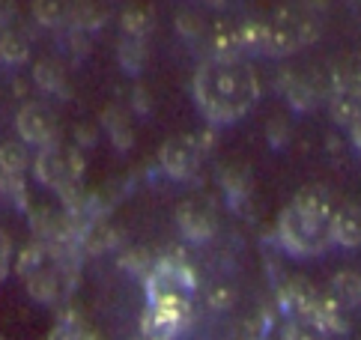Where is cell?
<instances>
[{"instance_id": "cell-1", "label": "cell", "mask_w": 361, "mask_h": 340, "mask_svg": "<svg viewBox=\"0 0 361 340\" xmlns=\"http://www.w3.org/2000/svg\"><path fill=\"white\" fill-rule=\"evenodd\" d=\"M260 99V81L245 60L209 57L195 75V102L215 126H230L248 114Z\"/></svg>"}, {"instance_id": "cell-2", "label": "cell", "mask_w": 361, "mask_h": 340, "mask_svg": "<svg viewBox=\"0 0 361 340\" xmlns=\"http://www.w3.org/2000/svg\"><path fill=\"white\" fill-rule=\"evenodd\" d=\"M281 245L293 257H317L334 245V206L326 191L305 188L281 212Z\"/></svg>"}, {"instance_id": "cell-3", "label": "cell", "mask_w": 361, "mask_h": 340, "mask_svg": "<svg viewBox=\"0 0 361 340\" xmlns=\"http://www.w3.org/2000/svg\"><path fill=\"white\" fill-rule=\"evenodd\" d=\"M311 39H314V24L302 16H295V12H278V16L266 21L245 24V45L254 54L287 57L302 51Z\"/></svg>"}, {"instance_id": "cell-4", "label": "cell", "mask_w": 361, "mask_h": 340, "mask_svg": "<svg viewBox=\"0 0 361 340\" xmlns=\"http://www.w3.org/2000/svg\"><path fill=\"white\" fill-rule=\"evenodd\" d=\"M191 317V298H149L140 317V334L156 340H173Z\"/></svg>"}, {"instance_id": "cell-5", "label": "cell", "mask_w": 361, "mask_h": 340, "mask_svg": "<svg viewBox=\"0 0 361 340\" xmlns=\"http://www.w3.org/2000/svg\"><path fill=\"white\" fill-rule=\"evenodd\" d=\"M195 293V274L179 260H161L147 281V302L149 298H191Z\"/></svg>"}, {"instance_id": "cell-6", "label": "cell", "mask_w": 361, "mask_h": 340, "mask_svg": "<svg viewBox=\"0 0 361 340\" xmlns=\"http://www.w3.org/2000/svg\"><path fill=\"white\" fill-rule=\"evenodd\" d=\"M18 135L24 138V143H33V147H51L57 140V116L54 111L42 102H30L18 111Z\"/></svg>"}, {"instance_id": "cell-7", "label": "cell", "mask_w": 361, "mask_h": 340, "mask_svg": "<svg viewBox=\"0 0 361 340\" xmlns=\"http://www.w3.org/2000/svg\"><path fill=\"white\" fill-rule=\"evenodd\" d=\"M161 164L173 179H188L200 164V150L191 138H171L161 147Z\"/></svg>"}, {"instance_id": "cell-8", "label": "cell", "mask_w": 361, "mask_h": 340, "mask_svg": "<svg viewBox=\"0 0 361 340\" xmlns=\"http://www.w3.org/2000/svg\"><path fill=\"white\" fill-rule=\"evenodd\" d=\"M209 51L215 60H239L248 45H245V24L236 21H215L209 30Z\"/></svg>"}, {"instance_id": "cell-9", "label": "cell", "mask_w": 361, "mask_h": 340, "mask_svg": "<svg viewBox=\"0 0 361 340\" xmlns=\"http://www.w3.org/2000/svg\"><path fill=\"white\" fill-rule=\"evenodd\" d=\"M283 340H329V334H326V325H322L317 317H311V313H299V317H293L287 322Z\"/></svg>"}, {"instance_id": "cell-10", "label": "cell", "mask_w": 361, "mask_h": 340, "mask_svg": "<svg viewBox=\"0 0 361 340\" xmlns=\"http://www.w3.org/2000/svg\"><path fill=\"white\" fill-rule=\"evenodd\" d=\"M334 242L343 248H355L358 245V212L353 206L334 212Z\"/></svg>"}, {"instance_id": "cell-11", "label": "cell", "mask_w": 361, "mask_h": 340, "mask_svg": "<svg viewBox=\"0 0 361 340\" xmlns=\"http://www.w3.org/2000/svg\"><path fill=\"white\" fill-rule=\"evenodd\" d=\"M33 16L45 28H57L69 18V4L66 0H33Z\"/></svg>"}, {"instance_id": "cell-12", "label": "cell", "mask_w": 361, "mask_h": 340, "mask_svg": "<svg viewBox=\"0 0 361 340\" xmlns=\"http://www.w3.org/2000/svg\"><path fill=\"white\" fill-rule=\"evenodd\" d=\"M27 57V39L18 30L4 28V45H0V63H21Z\"/></svg>"}, {"instance_id": "cell-13", "label": "cell", "mask_w": 361, "mask_h": 340, "mask_svg": "<svg viewBox=\"0 0 361 340\" xmlns=\"http://www.w3.org/2000/svg\"><path fill=\"white\" fill-rule=\"evenodd\" d=\"M331 114L338 123H353L355 114H358V99L353 90H338L334 93V102H331Z\"/></svg>"}, {"instance_id": "cell-14", "label": "cell", "mask_w": 361, "mask_h": 340, "mask_svg": "<svg viewBox=\"0 0 361 340\" xmlns=\"http://www.w3.org/2000/svg\"><path fill=\"white\" fill-rule=\"evenodd\" d=\"M24 167H27L24 143H4V147H0V170H6V174H21Z\"/></svg>"}, {"instance_id": "cell-15", "label": "cell", "mask_w": 361, "mask_h": 340, "mask_svg": "<svg viewBox=\"0 0 361 340\" xmlns=\"http://www.w3.org/2000/svg\"><path fill=\"white\" fill-rule=\"evenodd\" d=\"M140 39L144 36H132V39H126V42L120 45V60H123V66L128 72H137L140 60H144V45H140Z\"/></svg>"}, {"instance_id": "cell-16", "label": "cell", "mask_w": 361, "mask_h": 340, "mask_svg": "<svg viewBox=\"0 0 361 340\" xmlns=\"http://www.w3.org/2000/svg\"><path fill=\"white\" fill-rule=\"evenodd\" d=\"M36 81H39L45 90H57L63 84V69L57 66V63L42 60L39 66H36Z\"/></svg>"}, {"instance_id": "cell-17", "label": "cell", "mask_w": 361, "mask_h": 340, "mask_svg": "<svg viewBox=\"0 0 361 340\" xmlns=\"http://www.w3.org/2000/svg\"><path fill=\"white\" fill-rule=\"evenodd\" d=\"M48 340H90V334L81 329L78 322H60Z\"/></svg>"}, {"instance_id": "cell-18", "label": "cell", "mask_w": 361, "mask_h": 340, "mask_svg": "<svg viewBox=\"0 0 361 340\" xmlns=\"http://www.w3.org/2000/svg\"><path fill=\"white\" fill-rule=\"evenodd\" d=\"M123 28L128 33H135V36H144V33H149L152 21H149V16H144V12H128L126 21H123Z\"/></svg>"}, {"instance_id": "cell-19", "label": "cell", "mask_w": 361, "mask_h": 340, "mask_svg": "<svg viewBox=\"0 0 361 340\" xmlns=\"http://www.w3.org/2000/svg\"><path fill=\"white\" fill-rule=\"evenodd\" d=\"M9 269H12V242L6 233L0 230V281L9 274Z\"/></svg>"}, {"instance_id": "cell-20", "label": "cell", "mask_w": 361, "mask_h": 340, "mask_svg": "<svg viewBox=\"0 0 361 340\" xmlns=\"http://www.w3.org/2000/svg\"><path fill=\"white\" fill-rule=\"evenodd\" d=\"M179 30H183L185 36H200L203 33V21H200V16H195V12H183L179 16Z\"/></svg>"}, {"instance_id": "cell-21", "label": "cell", "mask_w": 361, "mask_h": 340, "mask_svg": "<svg viewBox=\"0 0 361 340\" xmlns=\"http://www.w3.org/2000/svg\"><path fill=\"white\" fill-rule=\"evenodd\" d=\"M12 18H16V4L12 0H0V28H6Z\"/></svg>"}, {"instance_id": "cell-22", "label": "cell", "mask_w": 361, "mask_h": 340, "mask_svg": "<svg viewBox=\"0 0 361 340\" xmlns=\"http://www.w3.org/2000/svg\"><path fill=\"white\" fill-rule=\"evenodd\" d=\"M135 340H156V337H147V334H140V337H135Z\"/></svg>"}, {"instance_id": "cell-23", "label": "cell", "mask_w": 361, "mask_h": 340, "mask_svg": "<svg viewBox=\"0 0 361 340\" xmlns=\"http://www.w3.org/2000/svg\"><path fill=\"white\" fill-rule=\"evenodd\" d=\"M206 4H224V0H206Z\"/></svg>"}, {"instance_id": "cell-24", "label": "cell", "mask_w": 361, "mask_h": 340, "mask_svg": "<svg viewBox=\"0 0 361 340\" xmlns=\"http://www.w3.org/2000/svg\"><path fill=\"white\" fill-rule=\"evenodd\" d=\"M0 45H4V28H0Z\"/></svg>"}]
</instances>
